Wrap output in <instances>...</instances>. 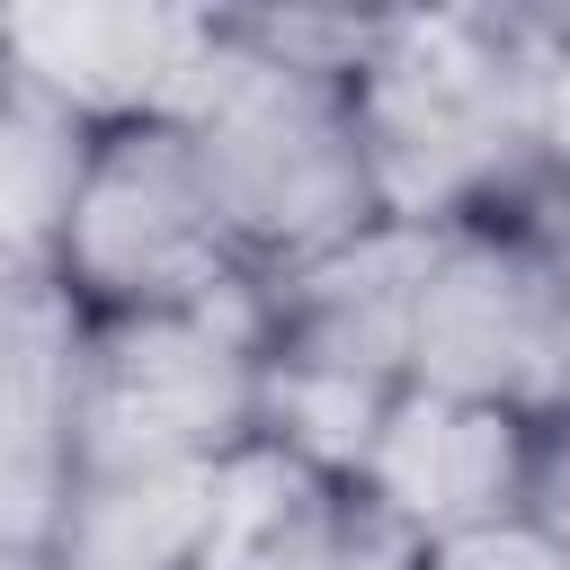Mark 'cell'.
<instances>
[{"label": "cell", "instance_id": "5b68a950", "mask_svg": "<svg viewBox=\"0 0 570 570\" xmlns=\"http://www.w3.org/2000/svg\"><path fill=\"white\" fill-rule=\"evenodd\" d=\"M258 321L214 312L89 321L80 338V472H223L258 454Z\"/></svg>", "mask_w": 570, "mask_h": 570}, {"label": "cell", "instance_id": "7a4b0ae2", "mask_svg": "<svg viewBox=\"0 0 570 570\" xmlns=\"http://www.w3.org/2000/svg\"><path fill=\"white\" fill-rule=\"evenodd\" d=\"M178 125L258 285L392 223L374 187L365 116H356V71L276 45L258 9H223L214 62Z\"/></svg>", "mask_w": 570, "mask_h": 570}, {"label": "cell", "instance_id": "9a60e30c", "mask_svg": "<svg viewBox=\"0 0 570 570\" xmlns=\"http://www.w3.org/2000/svg\"><path fill=\"white\" fill-rule=\"evenodd\" d=\"M428 570H570V552H552V543L525 534V525H481V534L436 543Z\"/></svg>", "mask_w": 570, "mask_h": 570}, {"label": "cell", "instance_id": "7c38bea8", "mask_svg": "<svg viewBox=\"0 0 570 570\" xmlns=\"http://www.w3.org/2000/svg\"><path fill=\"white\" fill-rule=\"evenodd\" d=\"M89 142L98 125H80L0 53V285H53Z\"/></svg>", "mask_w": 570, "mask_h": 570}, {"label": "cell", "instance_id": "52a82bcc", "mask_svg": "<svg viewBox=\"0 0 570 570\" xmlns=\"http://www.w3.org/2000/svg\"><path fill=\"white\" fill-rule=\"evenodd\" d=\"M428 232L374 223L267 285H249L258 356L267 365H321L356 383H410V321H419Z\"/></svg>", "mask_w": 570, "mask_h": 570}, {"label": "cell", "instance_id": "3957f363", "mask_svg": "<svg viewBox=\"0 0 570 570\" xmlns=\"http://www.w3.org/2000/svg\"><path fill=\"white\" fill-rule=\"evenodd\" d=\"M410 383L525 428L570 410V169L499 214L428 232Z\"/></svg>", "mask_w": 570, "mask_h": 570}, {"label": "cell", "instance_id": "5bb4252c", "mask_svg": "<svg viewBox=\"0 0 570 570\" xmlns=\"http://www.w3.org/2000/svg\"><path fill=\"white\" fill-rule=\"evenodd\" d=\"M517 525L543 534L552 552H570V410L525 428V490H517Z\"/></svg>", "mask_w": 570, "mask_h": 570}, {"label": "cell", "instance_id": "4fadbf2b", "mask_svg": "<svg viewBox=\"0 0 570 570\" xmlns=\"http://www.w3.org/2000/svg\"><path fill=\"white\" fill-rule=\"evenodd\" d=\"M392 401H401V383H356V374H321V365H267L258 374V454H276L303 481L356 490Z\"/></svg>", "mask_w": 570, "mask_h": 570}, {"label": "cell", "instance_id": "ba28073f", "mask_svg": "<svg viewBox=\"0 0 570 570\" xmlns=\"http://www.w3.org/2000/svg\"><path fill=\"white\" fill-rule=\"evenodd\" d=\"M80 338L62 285H0V561H45L80 481Z\"/></svg>", "mask_w": 570, "mask_h": 570}, {"label": "cell", "instance_id": "2e32d148", "mask_svg": "<svg viewBox=\"0 0 570 570\" xmlns=\"http://www.w3.org/2000/svg\"><path fill=\"white\" fill-rule=\"evenodd\" d=\"M0 570H45V561H0Z\"/></svg>", "mask_w": 570, "mask_h": 570}, {"label": "cell", "instance_id": "277c9868", "mask_svg": "<svg viewBox=\"0 0 570 570\" xmlns=\"http://www.w3.org/2000/svg\"><path fill=\"white\" fill-rule=\"evenodd\" d=\"M53 285L80 303V321L214 312V303H240L258 285L178 116L107 125L89 142Z\"/></svg>", "mask_w": 570, "mask_h": 570}, {"label": "cell", "instance_id": "8fae6325", "mask_svg": "<svg viewBox=\"0 0 570 570\" xmlns=\"http://www.w3.org/2000/svg\"><path fill=\"white\" fill-rule=\"evenodd\" d=\"M214 570H428V552L365 490L303 481L276 454H240Z\"/></svg>", "mask_w": 570, "mask_h": 570}, {"label": "cell", "instance_id": "9c48e42d", "mask_svg": "<svg viewBox=\"0 0 570 570\" xmlns=\"http://www.w3.org/2000/svg\"><path fill=\"white\" fill-rule=\"evenodd\" d=\"M356 490H365L419 552H436V543H454V534H481V525H517L525 419L401 383V401H392V419H383Z\"/></svg>", "mask_w": 570, "mask_h": 570}, {"label": "cell", "instance_id": "6da1fadb", "mask_svg": "<svg viewBox=\"0 0 570 570\" xmlns=\"http://www.w3.org/2000/svg\"><path fill=\"white\" fill-rule=\"evenodd\" d=\"M383 214L445 232L570 169V62L543 9H383L356 62Z\"/></svg>", "mask_w": 570, "mask_h": 570}, {"label": "cell", "instance_id": "30bf717a", "mask_svg": "<svg viewBox=\"0 0 570 570\" xmlns=\"http://www.w3.org/2000/svg\"><path fill=\"white\" fill-rule=\"evenodd\" d=\"M232 525V463L223 472H80L45 570H214Z\"/></svg>", "mask_w": 570, "mask_h": 570}, {"label": "cell", "instance_id": "8992f818", "mask_svg": "<svg viewBox=\"0 0 570 570\" xmlns=\"http://www.w3.org/2000/svg\"><path fill=\"white\" fill-rule=\"evenodd\" d=\"M223 9H160V0H71V9H0V53L80 125H142L187 116L214 62Z\"/></svg>", "mask_w": 570, "mask_h": 570}]
</instances>
